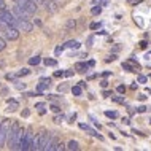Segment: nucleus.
<instances>
[{"label": "nucleus", "instance_id": "f257e3e1", "mask_svg": "<svg viewBox=\"0 0 151 151\" xmlns=\"http://www.w3.org/2000/svg\"><path fill=\"white\" fill-rule=\"evenodd\" d=\"M24 132H26V129H22L18 121L11 122V127H10V132H8V138H6L8 148L10 150H19V142H21Z\"/></svg>", "mask_w": 151, "mask_h": 151}, {"label": "nucleus", "instance_id": "f03ea898", "mask_svg": "<svg viewBox=\"0 0 151 151\" xmlns=\"http://www.w3.org/2000/svg\"><path fill=\"white\" fill-rule=\"evenodd\" d=\"M18 22H19V19L14 16L13 11H10L8 8L6 10H0V24H3V26L18 27Z\"/></svg>", "mask_w": 151, "mask_h": 151}, {"label": "nucleus", "instance_id": "7ed1b4c3", "mask_svg": "<svg viewBox=\"0 0 151 151\" xmlns=\"http://www.w3.org/2000/svg\"><path fill=\"white\" fill-rule=\"evenodd\" d=\"M10 127H11L10 119H3L2 122H0V148H2V146H5V143H6Z\"/></svg>", "mask_w": 151, "mask_h": 151}, {"label": "nucleus", "instance_id": "20e7f679", "mask_svg": "<svg viewBox=\"0 0 151 151\" xmlns=\"http://www.w3.org/2000/svg\"><path fill=\"white\" fill-rule=\"evenodd\" d=\"M32 140H34V132L29 129L24 132V135L21 138V142H19V150L21 151H27L30 150V145H32Z\"/></svg>", "mask_w": 151, "mask_h": 151}, {"label": "nucleus", "instance_id": "39448f33", "mask_svg": "<svg viewBox=\"0 0 151 151\" xmlns=\"http://www.w3.org/2000/svg\"><path fill=\"white\" fill-rule=\"evenodd\" d=\"M13 13L18 19H24V21H30V18H32V13H29L26 8H22L21 5H18V3L13 6Z\"/></svg>", "mask_w": 151, "mask_h": 151}, {"label": "nucleus", "instance_id": "423d86ee", "mask_svg": "<svg viewBox=\"0 0 151 151\" xmlns=\"http://www.w3.org/2000/svg\"><path fill=\"white\" fill-rule=\"evenodd\" d=\"M18 5H21L22 8H26L29 13H32V14H35L37 13V10H38V5L34 2V0H14Z\"/></svg>", "mask_w": 151, "mask_h": 151}, {"label": "nucleus", "instance_id": "0eeeda50", "mask_svg": "<svg viewBox=\"0 0 151 151\" xmlns=\"http://www.w3.org/2000/svg\"><path fill=\"white\" fill-rule=\"evenodd\" d=\"M5 37H6V40H10V42L18 40L19 38V29L18 27H13V26H6L5 27Z\"/></svg>", "mask_w": 151, "mask_h": 151}, {"label": "nucleus", "instance_id": "6e6552de", "mask_svg": "<svg viewBox=\"0 0 151 151\" xmlns=\"http://www.w3.org/2000/svg\"><path fill=\"white\" fill-rule=\"evenodd\" d=\"M18 29L22 30V32H32V29H34V24H32L30 21H24V19H19Z\"/></svg>", "mask_w": 151, "mask_h": 151}, {"label": "nucleus", "instance_id": "1a4fd4ad", "mask_svg": "<svg viewBox=\"0 0 151 151\" xmlns=\"http://www.w3.org/2000/svg\"><path fill=\"white\" fill-rule=\"evenodd\" d=\"M80 129H83V130H86V132L89 134V135H92V137H97V138H99V140H104V137H102V135H100V134H99V132H97V130H94L92 127H89V126H88V124H84V122H81V124H80Z\"/></svg>", "mask_w": 151, "mask_h": 151}, {"label": "nucleus", "instance_id": "9d476101", "mask_svg": "<svg viewBox=\"0 0 151 151\" xmlns=\"http://www.w3.org/2000/svg\"><path fill=\"white\" fill-rule=\"evenodd\" d=\"M43 6H45V10L50 11V13H56V11L59 10V8H58V3L52 2V0H45V2H43Z\"/></svg>", "mask_w": 151, "mask_h": 151}, {"label": "nucleus", "instance_id": "9b49d317", "mask_svg": "<svg viewBox=\"0 0 151 151\" xmlns=\"http://www.w3.org/2000/svg\"><path fill=\"white\" fill-rule=\"evenodd\" d=\"M80 46H81V43L76 42V40H68V42L64 45V48H67V50H78Z\"/></svg>", "mask_w": 151, "mask_h": 151}, {"label": "nucleus", "instance_id": "f8f14e48", "mask_svg": "<svg viewBox=\"0 0 151 151\" xmlns=\"http://www.w3.org/2000/svg\"><path fill=\"white\" fill-rule=\"evenodd\" d=\"M6 105H8V110H10V111H16V110L19 108L18 100H14V99H6Z\"/></svg>", "mask_w": 151, "mask_h": 151}, {"label": "nucleus", "instance_id": "ddd939ff", "mask_svg": "<svg viewBox=\"0 0 151 151\" xmlns=\"http://www.w3.org/2000/svg\"><path fill=\"white\" fill-rule=\"evenodd\" d=\"M88 68H91L86 62H76L75 64V70L76 72H80V73H84V72H88Z\"/></svg>", "mask_w": 151, "mask_h": 151}, {"label": "nucleus", "instance_id": "4468645a", "mask_svg": "<svg viewBox=\"0 0 151 151\" xmlns=\"http://www.w3.org/2000/svg\"><path fill=\"white\" fill-rule=\"evenodd\" d=\"M67 150H70V151H78V150H80L78 142H76V140H70V142L67 143Z\"/></svg>", "mask_w": 151, "mask_h": 151}, {"label": "nucleus", "instance_id": "2eb2a0df", "mask_svg": "<svg viewBox=\"0 0 151 151\" xmlns=\"http://www.w3.org/2000/svg\"><path fill=\"white\" fill-rule=\"evenodd\" d=\"M48 88H50V83H45V81H40V83L37 84V92H38V94H42V92L45 91V89H48Z\"/></svg>", "mask_w": 151, "mask_h": 151}, {"label": "nucleus", "instance_id": "dca6fc26", "mask_svg": "<svg viewBox=\"0 0 151 151\" xmlns=\"http://www.w3.org/2000/svg\"><path fill=\"white\" fill-rule=\"evenodd\" d=\"M43 62L46 67H56L58 65V60L56 59H51V58H46V59H43Z\"/></svg>", "mask_w": 151, "mask_h": 151}, {"label": "nucleus", "instance_id": "f3484780", "mask_svg": "<svg viewBox=\"0 0 151 151\" xmlns=\"http://www.w3.org/2000/svg\"><path fill=\"white\" fill-rule=\"evenodd\" d=\"M35 108L38 110L40 115H45V113H46V110H45V104H43V102H38V104H35Z\"/></svg>", "mask_w": 151, "mask_h": 151}, {"label": "nucleus", "instance_id": "a211bd4d", "mask_svg": "<svg viewBox=\"0 0 151 151\" xmlns=\"http://www.w3.org/2000/svg\"><path fill=\"white\" fill-rule=\"evenodd\" d=\"M76 27V22H75V19H68L67 24H65V30H70V29H75Z\"/></svg>", "mask_w": 151, "mask_h": 151}, {"label": "nucleus", "instance_id": "6ab92c4d", "mask_svg": "<svg viewBox=\"0 0 151 151\" xmlns=\"http://www.w3.org/2000/svg\"><path fill=\"white\" fill-rule=\"evenodd\" d=\"M40 62H42V58H40V56H34V58L29 59V64L30 65H38Z\"/></svg>", "mask_w": 151, "mask_h": 151}, {"label": "nucleus", "instance_id": "aec40b11", "mask_svg": "<svg viewBox=\"0 0 151 151\" xmlns=\"http://www.w3.org/2000/svg\"><path fill=\"white\" fill-rule=\"evenodd\" d=\"M111 100L116 102V104H124V96H111Z\"/></svg>", "mask_w": 151, "mask_h": 151}, {"label": "nucleus", "instance_id": "412c9836", "mask_svg": "<svg viewBox=\"0 0 151 151\" xmlns=\"http://www.w3.org/2000/svg\"><path fill=\"white\" fill-rule=\"evenodd\" d=\"M102 13V6L99 5V6H92L91 8V14H94V16H96V14H100Z\"/></svg>", "mask_w": 151, "mask_h": 151}, {"label": "nucleus", "instance_id": "4be33fe9", "mask_svg": "<svg viewBox=\"0 0 151 151\" xmlns=\"http://www.w3.org/2000/svg\"><path fill=\"white\" fill-rule=\"evenodd\" d=\"M72 92H73V96H81V92H83V91H81V86L78 84V86H73L72 88Z\"/></svg>", "mask_w": 151, "mask_h": 151}, {"label": "nucleus", "instance_id": "5701e85b", "mask_svg": "<svg viewBox=\"0 0 151 151\" xmlns=\"http://www.w3.org/2000/svg\"><path fill=\"white\" fill-rule=\"evenodd\" d=\"M29 73H30L29 68H21V70L16 73V75H18V78H19V76H26V75H29Z\"/></svg>", "mask_w": 151, "mask_h": 151}, {"label": "nucleus", "instance_id": "b1692460", "mask_svg": "<svg viewBox=\"0 0 151 151\" xmlns=\"http://www.w3.org/2000/svg\"><path fill=\"white\" fill-rule=\"evenodd\" d=\"M13 83H14V88H16V89H19V91H22V89L26 88V84H24V83H21V81H19V80L13 81Z\"/></svg>", "mask_w": 151, "mask_h": 151}, {"label": "nucleus", "instance_id": "393cba45", "mask_svg": "<svg viewBox=\"0 0 151 151\" xmlns=\"http://www.w3.org/2000/svg\"><path fill=\"white\" fill-rule=\"evenodd\" d=\"M5 78H6L8 81H16V80H18V75H16V73H6Z\"/></svg>", "mask_w": 151, "mask_h": 151}, {"label": "nucleus", "instance_id": "a878e982", "mask_svg": "<svg viewBox=\"0 0 151 151\" xmlns=\"http://www.w3.org/2000/svg\"><path fill=\"white\" fill-rule=\"evenodd\" d=\"M105 116L110 118V119H116V118H118V113H116V111H105Z\"/></svg>", "mask_w": 151, "mask_h": 151}, {"label": "nucleus", "instance_id": "bb28decb", "mask_svg": "<svg viewBox=\"0 0 151 151\" xmlns=\"http://www.w3.org/2000/svg\"><path fill=\"white\" fill-rule=\"evenodd\" d=\"M64 119H65V116L62 115V113H60V115H58V116H54V119H52V121H54L56 124H60V122H62Z\"/></svg>", "mask_w": 151, "mask_h": 151}, {"label": "nucleus", "instance_id": "cd10ccee", "mask_svg": "<svg viewBox=\"0 0 151 151\" xmlns=\"http://www.w3.org/2000/svg\"><path fill=\"white\" fill-rule=\"evenodd\" d=\"M65 148H67V145H64L62 142H58V143H56V151H62Z\"/></svg>", "mask_w": 151, "mask_h": 151}, {"label": "nucleus", "instance_id": "c85d7f7f", "mask_svg": "<svg viewBox=\"0 0 151 151\" xmlns=\"http://www.w3.org/2000/svg\"><path fill=\"white\" fill-rule=\"evenodd\" d=\"M50 108H51V111H54V113H60V107H59V105H54V104H52Z\"/></svg>", "mask_w": 151, "mask_h": 151}, {"label": "nucleus", "instance_id": "c756f323", "mask_svg": "<svg viewBox=\"0 0 151 151\" xmlns=\"http://www.w3.org/2000/svg\"><path fill=\"white\" fill-rule=\"evenodd\" d=\"M67 89H68V86H67V84H59L58 91H59V92H65Z\"/></svg>", "mask_w": 151, "mask_h": 151}, {"label": "nucleus", "instance_id": "7c9ffc66", "mask_svg": "<svg viewBox=\"0 0 151 151\" xmlns=\"http://www.w3.org/2000/svg\"><path fill=\"white\" fill-rule=\"evenodd\" d=\"M148 107H145V105H140V107H137V113H145Z\"/></svg>", "mask_w": 151, "mask_h": 151}, {"label": "nucleus", "instance_id": "2f4dec72", "mask_svg": "<svg viewBox=\"0 0 151 151\" xmlns=\"http://www.w3.org/2000/svg\"><path fill=\"white\" fill-rule=\"evenodd\" d=\"M100 27V22H92L91 26H89V29H92V30H97Z\"/></svg>", "mask_w": 151, "mask_h": 151}, {"label": "nucleus", "instance_id": "473e14b6", "mask_svg": "<svg viewBox=\"0 0 151 151\" xmlns=\"http://www.w3.org/2000/svg\"><path fill=\"white\" fill-rule=\"evenodd\" d=\"M146 81H148V78H146L145 75H138V83L143 84V83H146Z\"/></svg>", "mask_w": 151, "mask_h": 151}, {"label": "nucleus", "instance_id": "72a5a7b5", "mask_svg": "<svg viewBox=\"0 0 151 151\" xmlns=\"http://www.w3.org/2000/svg\"><path fill=\"white\" fill-rule=\"evenodd\" d=\"M138 46H140L142 50H146V46H148V43H146V40H142V42L138 43Z\"/></svg>", "mask_w": 151, "mask_h": 151}, {"label": "nucleus", "instance_id": "f704fd0d", "mask_svg": "<svg viewBox=\"0 0 151 151\" xmlns=\"http://www.w3.org/2000/svg\"><path fill=\"white\" fill-rule=\"evenodd\" d=\"M116 91H118V94H124L126 92V86H122V84H121V86L116 88Z\"/></svg>", "mask_w": 151, "mask_h": 151}, {"label": "nucleus", "instance_id": "c9c22d12", "mask_svg": "<svg viewBox=\"0 0 151 151\" xmlns=\"http://www.w3.org/2000/svg\"><path fill=\"white\" fill-rule=\"evenodd\" d=\"M5 46H6V43H5V40L2 38V37H0V51H3L5 50Z\"/></svg>", "mask_w": 151, "mask_h": 151}, {"label": "nucleus", "instance_id": "e433bc0d", "mask_svg": "<svg viewBox=\"0 0 151 151\" xmlns=\"http://www.w3.org/2000/svg\"><path fill=\"white\" fill-rule=\"evenodd\" d=\"M64 50H65L64 46H58V48H56V50H54V52H56V56H59V54H60V52H62Z\"/></svg>", "mask_w": 151, "mask_h": 151}, {"label": "nucleus", "instance_id": "4c0bfd02", "mask_svg": "<svg viewBox=\"0 0 151 151\" xmlns=\"http://www.w3.org/2000/svg\"><path fill=\"white\" fill-rule=\"evenodd\" d=\"M0 10H6V2L5 0H0Z\"/></svg>", "mask_w": 151, "mask_h": 151}, {"label": "nucleus", "instance_id": "58836bf2", "mask_svg": "<svg viewBox=\"0 0 151 151\" xmlns=\"http://www.w3.org/2000/svg\"><path fill=\"white\" fill-rule=\"evenodd\" d=\"M105 60H107V62H111V60H116V54H111V56H108V58L105 59Z\"/></svg>", "mask_w": 151, "mask_h": 151}, {"label": "nucleus", "instance_id": "ea45409f", "mask_svg": "<svg viewBox=\"0 0 151 151\" xmlns=\"http://www.w3.org/2000/svg\"><path fill=\"white\" fill-rule=\"evenodd\" d=\"M54 76H56V78H60V76H64V72H62V70L54 72Z\"/></svg>", "mask_w": 151, "mask_h": 151}, {"label": "nucleus", "instance_id": "a19ab883", "mask_svg": "<svg viewBox=\"0 0 151 151\" xmlns=\"http://www.w3.org/2000/svg\"><path fill=\"white\" fill-rule=\"evenodd\" d=\"M132 134H137V135H140V137H145V134L140 132V130H137V129H132Z\"/></svg>", "mask_w": 151, "mask_h": 151}, {"label": "nucleus", "instance_id": "79ce46f5", "mask_svg": "<svg viewBox=\"0 0 151 151\" xmlns=\"http://www.w3.org/2000/svg\"><path fill=\"white\" fill-rule=\"evenodd\" d=\"M100 86H102V88L105 89V88L108 86V81H107V80H102V81H100Z\"/></svg>", "mask_w": 151, "mask_h": 151}, {"label": "nucleus", "instance_id": "37998d69", "mask_svg": "<svg viewBox=\"0 0 151 151\" xmlns=\"http://www.w3.org/2000/svg\"><path fill=\"white\" fill-rule=\"evenodd\" d=\"M73 70H67V72H64V76H73Z\"/></svg>", "mask_w": 151, "mask_h": 151}, {"label": "nucleus", "instance_id": "c03bdc74", "mask_svg": "<svg viewBox=\"0 0 151 151\" xmlns=\"http://www.w3.org/2000/svg\"><path fill=\"white\" fill-rule=\"evenodd\" d=\"M104 96L105 97H111L113 96V91H104Z\"/></svg>", "mask_w": 151, "mask_h": 151}, {"label": "nucleus", "instance_id": "a18cd8bd", "mask_svg": "<svg viewBox=\"0 0 151 151\" xmlns=\"http://www.w3.org/2000/svg\"><path fill=\"white\" fill-rule=\"evenodd\" d=\"M92 42H94V37H89L88 38V46H92Z\"/></svg>", "mask_w": 151, "mask_h": 151}, {"label": "nucleus", "instance_id": "49530a36", "mask_svg": "<svg viewBox=\"0 0 151 151\" xmlns=\"http://www.w3.org/2000/svg\"><path fill=\"white\" fill-rule=\"evenodd\" d=\"M138 100H142V102L146 100V96H145V94H140V96H138Z\"/></svg>", "mask_w": 151, "mask_h": 151}, {"label": "nucleus", "instance_id": "de8ad7c7", "mask_svg": "<svg viewBox=\"0 0 151 151\" xmlns=\"http://www.w3.org/2000/svg\"><path fill=\"white\" fill-rule=\"evenodd\" d=\"M92 3H94V5H102L104 2H102V0H92Z\"/></svg>", "mask_w": 151, "mask_h": 151}, {"label": "nucleus", "instance_id": "09e8293b", "mask_svg": "<svg viewBox=\"0 0 151 151\" xmlns=\"http://www.w3.org/2000/svg\"><path fill=\"white\" fill-rule=\"evenodd\" d=\"M40 81H45V83H50L51 84V78H40Z\"/></svg>", "mask_w": 151, "mask_h": 151}, {"label": "nucleus", "instance_id": "8fccbe9b", "mask_svg": "<svg viewBox=\"0 0 151 151\" xmlns=\"http://www.w3.org/2000/svg\"><path fill=\"white\" fill-rule=\"evenodd\" d=\"M110 75H111V72H104V73H102V76H104V78H107V76H110Z\"/></svg>", "mask_w": 151, "mask_h": 151}, {"label": "nucleus", "instance_id": "3c124183", "mask_svg": "<svg viewBox=\"0 0 151 151\" xmlns=\"http://www.w3.org/2000/svg\"><path fill=\"white\" fill-rule=\"evenodd\" d=\"M29 115H30V111H29V110H24V111H22V116H26V118H27Z\"/></svg>", "mask_w": 151, "mask_h": 151}, {"label": "nucleus", "instance_id": "603ef678", "mask_svg": "<svg viewBox=\"0 0 151 151\" xmlns=\"http://www.w3.org/2000/svg\"><path fill=\"white\" fill-rule=\"evenodd\" d=\"M34 24L35 26H42V21H40V19H34Z\"/></svg>", "mask_w": 151, "mask_h": 151}, {"label": "nucleus", "instance_id": "864d4df0", "mask_svg": "<svg viewBox=\"0 0 151 151\" xmlns=\"http://www.w3.org/2000/svg\"><path fill=\"white\" fill-rule=\"evenodd\" d=\"M122 122H124V124H130V119L129 118H122Z\"/></svg>", "mask_w": 151, "mask_h": 151}, {"label": "nucleus", "instance_id": "5fc2aeb1", "mask_svg": "<svg viewBox=\"0 0 151 151\" xmlns=\"http://www.w3.org/2000/svg\"><path fill=\"white\" fill-rule=\"evenodd\" d=\"M73 119H76V113H73V115L70 116V122H73Z\"/></svg>", "mask_w": 151, "mask_h": 151}, {"label": "nucleus", "instance_id": "6e6d98bb", "mask_svg": "<svg viewBox=\"0 0 151 151\" xmlns=\"http://www.w3.org/2000/svg\"><path fill=\"white\" fill-rule=\"evenodd\" d=\"M88 65H89V67H94V65H96V62H94V60H89Z\"/></svg>", "mask_w": 151, "mask_h": 151}, {"label": "nucleus", "instance_id": "4d7b16f0", "mask_svg": "<svg viewBox=\"0 0 151 151\" xmlns=\"http://www.w3.org/2000/svg\"><path fill=\"white\" fill-rule=\"evenodd\" d=\"M150 78H151V75H150Z\"/></svg>", "mask_w": 151, "mask_h": 151}, {"label": "nucleus", "instance_id": "13d9d810", "mask_svg": "<svg viewBox=\"0 0 151 151\" xmlns=\"http://www.w3.org/2000/svg\"><path fill=\"white\" fill-rule=\"evenodd\" d=\"M0 26H2V24H0Z\"/></svg>", "mask_w": 151, "mask_h": 151}]
</instances>
